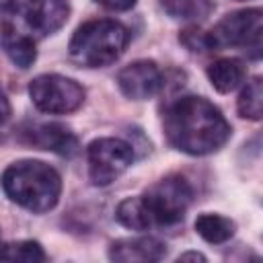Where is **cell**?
<instances>
[{
    "label": "cell",
    "mask_w": 263,
    "mask_h": 263,
    "mask_svg": "<svg viewBox=\"0 0 263 263\" xmlns=\"http://www.w3.org/2000/svg\"><path fill=\"white\" fill-rule=\"evenodd\" d=\"M68 0H6L0 8V39L6 55L18 68L33 66L37 41L64 27Z\"/></svg>",
    "instance_id": "1"
},
{
    "label": "cell",
    "mask_w": 263,
    "mask_h": 263,
    "mask_svg": "<svg viewBox=\"0 0 263 263\" xmlns=\"http://www.w3.org/2000/svg\"><path fill=\"white\" fill-rule=\"evenodd\" d=\"M162 127L168 144L191 156L220 150L232 134L220 109L197 95H185L171 101L162 111Z\"/></svg>",
    "instance_id": "2"
},
{
    "label": "cell",
    "mask_w": 263,
    "mask_h": 263,
    "mask_svg": "<svg viewBox=\"0 0 263 263\" xmlns=\"http://www.w3.org/2000/svg\"><path fill=\"white\" fill-rule=\"evenodd\" d=\"M2 189L21 208L41 214L58 203L62 179L53 166L41 160H18L2 173Z\"/></svg>",
    "instance_id": "3"
},
{
    "label": "cell",
    "mask_w": 263,
    "mask_h": 263,
    "mask_svg": "<svg viewBox=\"0 0 263 263\" xmlns=\"http://www.w3.org/2000/svg\"><path fill=\"white\" fill-rule=\"evenodd\" d=\"M129 43V31L113 18H95L80 25L70 39V58L84 68H103L119 60Z\"/></svg>",
    "instance_id": "4"
},
{
    "label": "cell",
    "mask_w": 263,
    "mask_h": 263,
    "mask_svg": "<svg viewBox=\"0 0 263 263\" xmlns=\"http://www.w3.org/2000/svg\"><path fill=\"white\" fill-rule=\"evenodd\" d=\"M263 12L261 8H245L226 14L210 33L203 35V49L240 47L253 58L261 55Z\"/></svg>",
    "instance_id": "5"
},
{
    "label": "cell",
    "mask_w": 263,
    "mask_h": 263,
    "mask_svg": "<svg viewBox=\"0 0 263 263\" xmlns=\"http://www.w3.org/2000/svg\"><path fill=\"white\" fill-rule=\"evenodd\" d=\"M191 197H193V189L189 181L181 175H168L156 181L152 187H148L146 193L140 195V201L148 216L150 226L152 224L173 226L185 218Z\"/></svg>",
    "instance_id": "6"
},
{
    "label": "cell",
    "mask_w": 263,
    "mask_h": 263,
    "mask_svg": "<svg viewBox=\"0 0 263 263\" xmlns=\"http://www.w3.org/2000/svg\"><path fill=\"white\" fill-rule=\"evenodd\" d=\"M29 97L39 111L51 115H64L76 111L82 105L84 88L68 76L41 74L31 80Z\"/></svg>",
    "instance_id": "7"
},
{
    "label": "cell",
    "mask_w": 263,
    "mask_h": 263,
    "mask_svg": "<svg viewBox=\"0 0 263 263\" xmlns=\"http://www.w3.org/2000/svg\"><path fill=\"white\" fill-rule=\"evenodd\" d=\"M86 156L92 185L105 187L134 162V146L119 138H99L88 144Z\"/></svg>",
    "instance_id": "8"
},
{
    "label": "cell",
    "mask_w": 263,
    "mask_h": 263,
    "mask_svg": "<svg viewBox=\"0 0 263 263\" xmlns=\"http://www.w3.org/2000/svg\"><path fill=\"white\" fill-rule=\"evenodd\" d=\"M162 72L152 60H138L127 64L117 74V84L127 99L146 101L162 88Z\"/></svg>",
    "instance_id": "9"
},
{
    "label": "cell",
    "mask_w": 263,
    "mask_h": 263,
    "mask_svg": "<svg viewBox=\"0 0 263 263\" xmlns=\"http://www.w3.org/2000/svg\"><path fill=\"white\" fill-rule=\"evenodd\" d=\"M27 144L39 150H51L60 156H74L78 152V138L60 123H41L31 125L23 132Z\"/></svg>",
    "instance_id": "10"
},
{
    "label": "cell",
    "mask_w": 263,
    "mask_h": 263,
    "mask_svg": "<svg viewBox=\"0 0 263 263\" xmlns=\"http://www.w3.org/2000/svg\"><path fill=\"white\" fill-rule=\"evenodd\" d=\"M166 255V245L154 236H138V238H121L115 240L109 249L111 261L134 263V261H160Z\"/></svg>",
    "instance_id": "11"
},
{
    "label": "cell",
    "mask_w": 263,
    "mask_h": 263,
    "mask_svg": "<svg viewBox=\"0 0 263 263\" xmlns=\"http://www.w3.org/2000/svg\"><path fill=\"white\" fill-rule=\"evenodd\" d=\"M245 76H247L245 66L234 58H222L208 66V78L212 86L222 95L234 90L245 80Z\"/></svg>",
    "instance_id": "12"
},
{
    "label": "cell",
    "mask_w": 263,
    "mask_h": 263,
    "mask_svg": "<svg viewBox=\"0 0 263 263\" xmlns=\"http://www.w3.org/2000/svg\"><path fill=\"white\" fill-rule=\"evenodd\" d=\"M195 230L203 240H208L212 245H222L232 238L234 222L220 214H201L195 220Z\"/></svg>",
    "instance_id": "13"
},
{
    "label": "cell",
    "mask_w": 263,
    "mask_h": 263,
    "mask_svg": "<svg viewBox=\"0 0 263 263\" xmlns=\"http://www.w3.org/2000/svg\"><path fill=\"white\" fill-rule=\"evenodd\" d=\"M173 18H205L214 10L212 0H158Z\"/></svg>",
    "instance_id": "14"
},
{
    "label": "cell",
    "mask_w": 263,
    "mask_h": 263,
    "mask_svg": "<svg viewBox=\"0 0 263 263\" xmlns=\"http://www.w3.org/2000/svg\"><path fill=\"white\" fill-rule=\"evenodd\" d=\"M238 113L240 117L245 119H253V121H259L261 119V107H263V84H261V78L255 76L247 82V86L242 88L240 97H238Z\"/></svg>",
    "instance_id": "15"
},
{
    "label": "cell",
    "mask_w": 263,
    "mask_h": 263,
    "mask_svg": "<svg viewBox=\"0 0 263 263\" xmlns=\"http://www.w3.org/2000/svg\"><path fill=\"white\" fill-rule=\"evenodd\" d=\"M115 218H117L119 224H123L125 228H132V230H146V228H150V222H148V216H146V212L142 208L140 195L123 199L117 205V210H115Z\"/></svg>",
    "instance_id": "16"
},
{
    "label": "cell",
    "mask_w": 263,
    "mask_h": 263,
    "mask_svg": "<svg viewBox=\"0 0 263 263\" xmlns=\"http://www.w3.org/2000/svg\"><path fill=\"white\" fill-rule=\"evenodd\" d=\"M2 261H23V263H39L45 261V253L39 242L35 240H18L2 247L0 253Z\"/></svg>",
    "instance_id": "17"
},
{
    "label": "cell",
    "mask_w": 263,
    "mask_h": 263,
    "mask_svg": "<svg viewBox=\"0 0 263 263\" xmlns=\"http://www.w3.org/2000/svg\"><path fill=\"white\" fill-rule=\"evenodd\" d=\"M8 123H10V103H8V99L0 86V140H4Z\"/></svg>",
    "instance_id": "18"
},
{
    "label": "cell",
    "mask_w": 263,
    "mask_h": 263,
    "mask_svg": "<svg viewBox=\"0 0 263 263\" xmlns=\"http://www.w3.org/2000/svg\"><path fill=\"white\" fill-rule=\"evenodd\" d=\"M97 2L109 10H129L138 0H97Z\"/></svg>",
    "instance_id": "19"
},
{
    "label": "cell",
    "mask_w": 263,
    "mask_h": 263,
    "mask_svg": "<svg viewBox=\"0 0 263 263\" xmlns=\"http://www.w3.org/2000/svg\"><path fill=\"white\" fill-rule=\"evenodd\" d=\"M177 261H205V257L201 253H195V251H189V253H183L179 255Z\"/></svg>",
    "instance_id": "20"
},
{
    "label": "cell",
    "mask_w": 263,
    "mask_h": 263,
    "mask_svg": "<svg viewBox=\"0 0 263 263\" xmlns=\"http://www.w3.org/2000/svg\"><path fill=\"white\" fill-rule=\"evenodd\" d=\"M2 247H4V242H2V236H0V253H2Z\"/></svg>",
    "instance_id": "21"
}]
</instances>
